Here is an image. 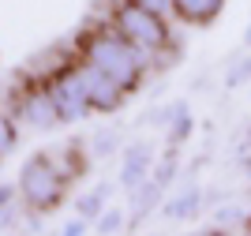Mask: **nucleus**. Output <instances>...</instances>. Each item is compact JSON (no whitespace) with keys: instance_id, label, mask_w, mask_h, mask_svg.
Segmentation results:
<instances>
[{"instance_id":"1","label":"nucleus","mask_w":251,"mask_h":236,"mask_svg":"<svg viewBox=\"0 0 251 236\" xmlns=\"http://www.w3.org/2000/svg\"><path fill=\"white\" fill-rule=\"evenodd\" d=\"M127 26H131V38H139L147 49H161L169 45V26L157 11H147V8H127Z\"/></svg>"},{"instance_id":"2","label":"nucleus","mask_w":251,"mask_h":236,"mask_svg":"<svg viewBox=\"0 0 251 236\" xmlns=\"http://www.w3.org/2000/svg\"><path fill=\"white\" fill-rule=\"evenodd\" d=\"M221 4L225 0H173V15H180L184 23H210Z\"/></svg>"},{"instance_id":"3","label":"nucleus","mask_w":251,"mask_h":236,"mask_svg":"<svg viewBox=\"0 0 251 236\" xmlns=\"http://www.w3.org/2000/svg\"><path fill=\"white\" fill-rule=\"evenodd\" d=\"M248 176H251V157H248Z\"/></svg>"},{"instance_id":"4","label":"nucleus","mask_w":251,"mask_h":236,"mask_svg":"<svg viewBox=\"0 0 251 236\" xmlns=\"http://www.w3.org/2000/svg\"><path fill=\"white\" fill-rule=\"evenodd\" d=\"M248 229H251V217H248Z\"/></svg>"}]
</instances>
